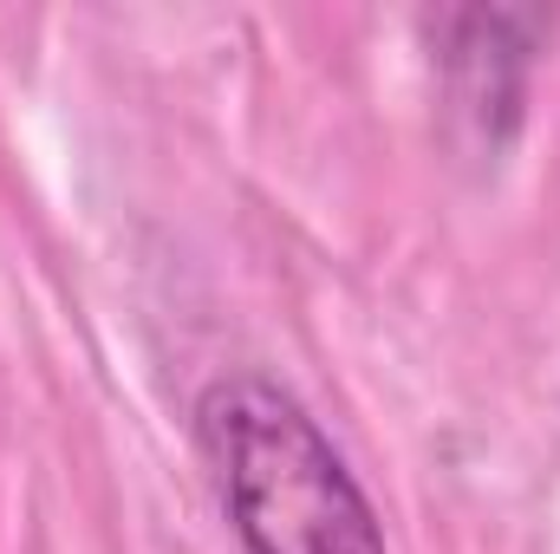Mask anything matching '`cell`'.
<instances>
[{"mask_svg":"<svg viewBox=\"0 0 560 554\" xmlns=\"http://www.w3.org/2000/svg\"><path fill=\"white\" fill-rule=\"evenodd\" d=\"M196 437L248 554H392L339 450L268 379L209 385Z\"/></svg>","mask_w":560,"mask_h":554,"instance_id":"6da1fadb","label":"cell"},{"mask_svg":"<svg viewBox=\"0 0 560 554\" xmlns=\"http://www.w3.org/2000/svg\"><path fill=\"white\" fill-rule=\"evenodd\" d=\"M443 33H450L443 59L463 79V112L482 125H489V112L515 118L522 59H528V13H450Z\"/></svg>","mask_w":560,"mask_h":554,"instance_id":"7a4b0ae2","label":"cell"}]
</instances>
